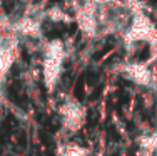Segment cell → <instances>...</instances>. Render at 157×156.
Wrapping results in <instances>:
<instances>
[{
    "label": "cell",
    "mask_w": 157,
    "mask_h": 156,
    "mask_svg": "<svg viewBox=\"0 0 157 156\" xmlns=\"http://www.w3.org/2000/svg\"><path fill=\"white\" fill-rule=\"evenodd\" d=\"M60 116H62V122L69 131H77L82 128L85 119V109L80 102L69 99L62 104L60 107Z\"/></svg>",
    "instance_id": "cell-1"
},
{
    "label": "cell",
    "mask_w": 157,
    "mask_h": 156,
    "mask_svg": "<svg viewBox=\"0 0 157 156\" xmlns=\"http://www.w3.org/2000/svg\"><path fill=\"white\" fill-rule=\"evenodd\" d=\"M63 156H85V151L78 146H72V148H67Z\"/></svg>",
    "instance_id": "cell-2"
}]
</instances>
